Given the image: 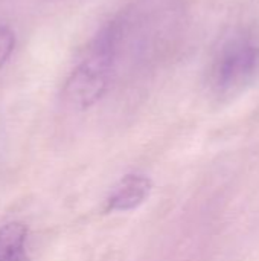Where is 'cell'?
<instances>
[{
  "label": "cell",
  "instance_id": "3",
  "mask_svg": "<svg viewBox=\"0 0 259 261\" xmlns=\"http://www.w3.org/2000/svg\"><path fill=\"white\" fill-rule=\"evenodd\" d=\"M151 180L142 174H127L111 190L105 210L111 213H127L137 210L151 193Z\"/></svg>",
  "mask_w": 259,
  "mask_h": 261
},
{
  "label": "cell",
  "instance_id": "4",
  "mask_svg": "<svg viewBox=\"0 0 259 261\" xmlns=\"http://www.w3.org/2000/svg\"><path fill=\"white\" fill-rule=\"evenodd\" d=\"M27 228L11 222L0 228V261H31L26 251Z\"/></svg>",
  "mask_w": 259,
  "mask_h": 261
},
{
  "label": "cell",
  "instance_id": "2",
  "mask_svg": "<svg viewBox=\"0 0 259 261\" xmlns=\"http://www.w3.org/2000/svg\"><path fill=\"white\" fill-rule=\"evenodd\" d=\"M259 78V44L247 40H232L215 55L209 81L221 95L237 93Z\"/></svg>",
  "mask_w": 259,
  "mask_h": 261
},
{
  "label": "cell",
  "instance_id": "5",
  "mask_svg": "<svg viewBox=\"0 0 259 261\" xmlns=\"http://www.w3.org/2000/svg\"><path fill=\"white\" fill-rule=\"evenodd\" d=\"M15 43H17V37L14 29L8 24H0V70L9 61L15 49Z\"/></svg>",
  "mask_w": 259,
  "mask_h": 261
},
{
  "label": "cell",
  "instance_id": "1",
  "mask_svg": "<svg viewBox=\"0 0 259 261\" xmlns=\"http://www.w3.org/2000/svg\"><path fill=\"white\" fill-rule=\"evenodd\" d=\"M125 34L127 15H121L110 20L93 37L64 81L63 98L69 106L87 110L104 98L111 84Z\"/></svg>",
  "mask_w": 259,
  "mask_h": 261
}]
</instances>
